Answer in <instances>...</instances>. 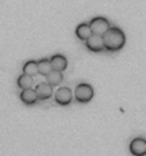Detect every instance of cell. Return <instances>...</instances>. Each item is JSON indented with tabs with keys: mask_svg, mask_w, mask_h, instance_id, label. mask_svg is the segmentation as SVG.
I'll use <instances>...</instances> for the list:
<instances>
[{
	"mask_svg": "<svg viewBox=\"0 0 146 156\" xmlns=\"http://www.w3.org/2000/svg\"><path fill=\"white\" fill-rule=\"evenodd\" d=\"M103 40H105V49H106V50L116 52V50H120V49L125 46L126 37H125V33H123L120 29L110 27L108 32L103 34Z\"/></svg>",
	"mask_w": 146,
	"mask_h": 156,
	"instance_id": "6da1fadb",
	"label": "cell"
},
{
	"mask_svg": "<svg viewBox=\"0 0 146 156\" xmlns=\"http://www.w3.org/2000/svg\"><path fill=\"white\" fill-rule=\"evenodd\" d=\"M75 98L77 99V102H82V103L90 102L93 99V89H92V86L87 85V83L79 85L75 90Z\"/></svg>",
	"mask_w": 146,
	"mask_h": 156,
	"instance_id": "7a4b0ae2",
	"label": "cell"
},
{
	"mask_svg": "<svg viewBox=\"0 0 146 156\" xmlns=\"http://www.w3.org/2000/svg\"><path fill=\"white\" fill-rule=\"evenodd\" d=\"M89 24H90V27H92V32H93V33L102 34V36L110 29L109 20L105 19V17H94V19L90 20Z\"/></svg>",
	"mask_w": 146,
	"mask_h": 156,
	"instance_id": "3957f363",
	"label": "cell"
},
{
	"mask_svg": "<svg viewBox=\"0 0 146 156\" xmlns=\"http://www.w3.org/2000/svg\"><path fill=\"white\" fill-rule=\"evenodd\" d=\"M86 46H87V49L92 50V52H102L105 49L103 36H102V34L92 33V36L86 40Z\"/></svg>",
	"mask_w": 146,
	"mask_h": 156,
	"instance_id": "277c9868",
	"label": "cell"
},
{
	"mask_svg": "<svg viewBox=\"0 0 146 156\" xmlns=\"http://www.w3.org/2000/svg\"><path fill=\"white\" fill-rule=\"evenodd\" d=\"M130 153L133 156H145L146 155V139L143 137H136L130 142Z\"/></svg>",
	"mask_w": 146,
	"mask_h": 156,
	"instance_id": "5b68a950",
	"label": "cell"
},
{
	"mask_svg": "<svg viewBox=\"0 0 146 156\" xmlns=\"http://www.w3.org/2000/svg\"><path fill=\"white\" fill-rule=\"evenodd\" d=\"M72 98H73V95H72V90L69 89V87H60V89H57L56 95H55L56 102L59 105H62V106L70 103Z\"/></svg>",
	"mask_w": 146,
	"mask_h": 156,
	"instance_id": "8992f818",
	"label": "cell"
},
{
	"mask_svg": "<svg viewBox=\"0 0 146 156\" xmlns=\"http://www.w3.org/2000/svg\"><path fill=\"white\" fill-rule=\"evenodd\" d=\"M36 93H37V98L39 100H47L50 96L53 95V87L50 83H39L36 86Z\"/></svg>",
	"mask_w": 146,
	"mask_h": 156,
	"instance_id": "52a82bcc",
	"label": "cell"
},
{
	"mask_svg": "<svg viewBox=\"0 0 146 156\" xmlns=\"http://www.w3.org/2000/svg\"><path fill=\"white\" fill-rule=\"evenodd\" d=\"M20 99L24 105H34L39 100V98L36 90L30 87V89H23L20 92Z\"/></svg>",
	"mask_w": 146,
	"mask_h": 156,
	"instance_id": "ba28073f",
	"label": "cell"
},
{
	"mask_svg": "<svg viewBox=\"0 0 146 156\" xmlns=\"http://www.w3.org/2000/svg\"><path fill=\"white\" fill-rule=\"evenodd\" d=\"M50 62H52L53 70L63 72L67 67V59L65 56H62V55H55V56L50 59Z\"/></svg>",
	"mask_w": 146,
	"mask_h": 156,
	"instance_id": "9c48e42d",
	"label": "cell"
},
{
	"mask_svg": "<svg viewBox=\"0 0 146 156\" xmlns=\"http://www.w3.org/2000/svg\"><path fill=\"white\" fill-rule=\"evenodd\" d=\"M92 27H90V24H87V23H82V24H79L77 27H76V36L79 39H82V40H87V39L92 36Z\"/></svg>",
	"mask_w": 146,
	"mask_h": 156,
	"instance_id": "30bf717a",
	"label": "cell"
},
{
	"mask_svg": "<svg viewBox=\"0 0 146 156\" xmlns=\"http://www.w3.org/2000/svg\"><path fill=\"white\" fill-rule=\"evenodd\" d=\"M23 73H26V75H29V76L39 75V65H37V62H34V60L26 62V63L23 65Z\"/></svg>",
	"mask_w": 146,
	"mask_h": 156,
	"instance_id": "8fae6325",
	"label": "cell"
},
{
	"mask_svg": "<svg viewBox=\"0 0 146 156\" xmlns=\"http://www.w3.org/2000/svg\"><path fill=\"white\" fill-rule=\"evenodd\" d=\"M17 86H19L20 89H30L32 86H33V76H29L26 73H23L22 76H19V79H17Z\"/></svg>",
	"mask_w": 146,
	"mask_h": 156,
	"instance_id": "7c38bea8",
	"label": "cell"
},
{
	"mask_svg": "<svg viewBox=\"0 0 146 156\" xmlns=\"http://www.w3.org/2000/svg\"><path fill=\"white\" fill-rule=\"evenodd\" d=\"M46 80H47V83H50L52 86L60 85L62 82H63V75H62V72L52 70L49 75L46 76Z\"/></svg>",
	"mask_w": 146,
	"mask_h": 156,
	"instance_id": "4fadbf2b",
	"label": "cell"
},
{
	"mask_svg": "<svg viewBox=\"0 0 146 156\" xmlns=\"http://www.w3.org/2000/svg\"><path fill=\"white\" fill-rule=\"evenodd\" d=\"M37 65H39V73L43 75V76H47L50 72L53 70L52 62L49 60V59H42V60H39Z\"/></svg>",
	"mask_w": 146,
	"mask_h": 156,
	"instance_id": "5bb4252c",
	"label": "cell"
}]
</instances>
